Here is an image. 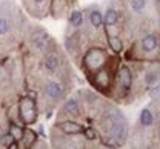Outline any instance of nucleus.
I'll return each instance as SVG.
<instances>
[{
    "instance_id": "nucleus-1",
    "label": "nucleus",
    "mask_w": 160,
    "mask_h": 149,
    "mask_svg": "<svg viewBox=\"0 0 160 149\" xmlns=\"http://www.w3.org/2000/svg\"><path fill=\"white\" fill-rule=\"evenodd\" d=\"M105 131L111 135L116 145H125L128 138V123L126 118L122 115V112L116 109L108 111L105 117Z\"/></svg>"
},
{
    "instance_id": "nucleus-2",
    "label": "nucleus",
    "mask_w": 160,
    "mask_h": 149,
    "mask_svg": "<svg viewBox=\"0 0 160 149\" xmlns=\"http://www.w3.org/2000/svg\"><path fill=\"white\" fill-rule=\"evenodd\" d=\"M17 117L23 125H34L39 118V108L34 97H22L17 103Z\"/></svg>"
},
{
    "instance_id": "nucleus-3",
    "label": "nucleus",
    "mask_w": 160,
    "mask_h": 149,
    "mask_svg": "<svg viewBox=\"0 0 160 149\" xmlns=\"http://www.w3.org/2000/svg\"><path fill=\"white\" fill-rule=\"evenodd\" d=\"M108 63V54L105 49L92 46L86 51V54L83 55V68L88 72H96L99 71L100 68H103L105 65Z\"/></svg>"
},
{
    "instance_id": "nucleus-4",
    "label": "nucleus",
    "mask_w": 160,
    "mask_h": 149,
    "mask_svg": "<svg viewBox=\"0 0 160 149\" xmlns=\"http://www.w3.org/2000/svg\"><path fill=\"white\" fill-rule=\"evenodd\" d=\"M29 43H31V46L34 49H37L40 52H46L52 46V39H51V36L46 31L39 28L29 36Z\"/></svg>"
},
{
    "instance_id": "nucleus-5",
    "label": "nucleus",
    "mask_w": 160,
    "mask_h": 149,
    "mask_svg": "<svg viewBox=\"0 0 160 149\" xmlns=\"http://www.w3.org/2000/svg\"><path fill=\"white\" fill-rule=\"evenodd\" d=\"M92 82H94L96 88L100 89V91H106L111 86V83H112V80H111V71L106 68V65L103 68H100L99 71L94 72Z\"/></svg>"
},
{
    "instance_id": "nucleus-6",
    "label": "nucleus",
    "mask_w": 160,
    "mask_h": 149,
    "mask_svg": "<svg viewBox=\"0 0 160 149\" xmlns=\"http://www.w3.org/2000/svg\"><path fill=\"white\" fill-rule=\"evenodd\" d=\"M43 91H45V95H46L49 100H52V102H59V100L63 99V95H65V88H63V85L59 83V82H54V80L46 82Z\"/></svg>"
},
{
    "instance_id": "nucleus-7",
    "label": "nucleus",
    "mask_w": 160,
    "mask_h": 149,
    "mask_svg": "<svg viewBox=\"0 0 160 149\" xmlns=\"http://www.w3.org/2000/svg\"><path fill=\"white\" fill-rule=\"evenodd\" d=\"M42 66H43V69H46L49 74H54L56 71H59V68H60V55L56 51L48 49V51L45 52V55H43Z\"/></svg>"
},
{
    "instance_id": "nucleus-8",
    "label": "nucleus",
    "mask_w": 160,
    "mask_h": 149,
    "mask_svg": "<svg viewBox=\"0 0 160 149\" xmlns=\"http://www.w3.org/2000/svg\"><path fill=\"white\" fill-rule=\"evenodd\" d=\"M56 128L59 129L63 135H68V137H74V135H80L83 132V126L74 122V120H63L56 125Z\"/></svg>"
},
{
    "instance_id": "nucleus-9",
    "label": "nucleus",
    "mask_w": 160,
    "mask_h": 149,
    "mask_svg": "<svg viewBox=\"0 0 160 149\" xmlns=\"http://www.w3.org/2000/svg\"><path fill=\"white\" fill-rule=\"evenodd\" d=\"M117 80H119L123 92H128L132 88V72H131V69L128 66H120L119 68V71H117Z\"/></svg>"
},
{
    "instance_id": "nucleus-10",
    "label": "nucleus",
    "mask_w": 160,
    "mask_h": 149,
    "mask_svg": "<svg viewBox=\"0 0 160 149\" xmlns=\"http://www.w3.org/2000/svg\"><path fill=\"white\" fill-rule=\"evenodd\" d=\"M140 46H142V49H143L145 52H151V51H154V49L159 46V37H157L156 34H148V36H145V37L142 39Z\"/></svg>"
},
{
    "instance_id": "nucleus-11",
    "label": "nucleus",
    "mask_w": 160,
    "mask_h": 149,
    "mask_svg": "<svg viewBox=\"0 0 160 149\" xmlns=\"http://www.w3.org/2000/svg\"><path fill=\"white\" fill-rule=\"evenodd\" d=\"M36 142H37V134L34 131H31V129H25L23 137H22V140L19 143L22 145L20 148H32L36 145Z\"/></svg>"
},
{
    "instance_id": "nucleus-12",
    "label": "nucleus",
    "mask_w": 160,
    "mask_h": 149,
    "mask_svg": "<svg viewBox=\"0 0 160 149\" xmlns=\"http://www.w3.org/2000/svg\"><path fill=\"white\" fill-rule=\"evenodd\" d=\"M63 112L71 115V117H79L80 115V105L76 99H69L63 105Z\"/></svg>"
},
{
    "instance_id": "nucleus-13",
    "label": "nucleus",
    "mask_w": 160,
    "mask_h": 149,
    "mask_svg": "<svg viewBox=\"0 0 160 149\" xmlns=\"http://www.w3.org/2000/svg\"><path fill=\"white\" fill-rule=\"evenodd\" d=\"M117 22H119V12L112 8L106 9V12L103 16V25L105 26H116Z\"/></svg>"
},
{
    "instance_id": "nucleus-14",
    "label": "nucleus",
    "mask_w": 160,
    "mask_h": 149,
    "mask_svg": "<svg viewBox=\"0 0 160 149\" xmlns=\"http://www.w3.org/2000/svg\"><path fill=\"white\" fill-rule=\"evenodd\" d=\"M8 132L11 134V137H12L16 142H20V140H22V137H23V132H25V129L20 126V123H16V122H9V129H8Z\"/></svg>"
},
{
    "instance_id": "nucleus-15",
    "label": "nucleus",
    "mask_w": 160,
    "mask_h": 149,
    "mask_svg": "<svg viewBox=\"0 0 160 149\" xmlns=\"http://www.w3.org/2000/svg\"><path fill=\"white\" fill-rule=\"evenodd\" d=\"M108 45H109V48L114 51V52H122L123 51V42L120 40L119 36H111V34H108Z\"/></svg>"
},
{
    "instance_id": "nucleus-16",
    "label": "nucleus",
    "mask_w": 160,
    "mask_h": 149,
    "mask_svg": "<svg viewBox=\"0 0 160 149\" xmlns=\"http://www.w3.org/2000/svg\"><path fill=\"white\" fill-rule=\"evenodd\" d=\"M89 23H91V26L96 28V29H99L100 26L103 25V16L100 14V11L92 9V11L89 12Z\"/></svg>"
},
{
    "instance_id": "nucleus-17",
    "label": "nucleus",
    "mask_w": 160,
    "mask_h": 149,
    "mask_svg": "<svg viewBox=\"0 0 160 149\" xmlns=\"http://www.w3.org/2000/svg\"><path fill=\"white\" fill-rule=\"evenodd\" d=\"M68 22H69V25L71 26H74V28H79L82 26V23H83V12L82 11H72L71 14H69V17H68Z\"/></svg>"
},
{
    "instance_id": "nucleus-18",
    "label": "nucleus",
    "mask_w": 160,
    "mask_h": 149,
    "mask_svg": "<svg viewBox=\"0 0 160 149\" xmlns=\"http://www.w3.org/2000/svg\"><path fill=\"white\" fill-rule=\"evenodd\" d=\"M140 123L143 126H151L154 123V115H152V112L149 109H146V108L142 109V112H140Z\"/></svg>"
},
{
    "instance_id": "nucleus-19",
    "label": "nucleus",
    "mask_w": 160,
    "mask_h": 149,
    "mask_svg": "<svg viewBox=\"0 0 160 149\" xmlns=\"http://www.w3.org/2000/svg\"><path fill=\"white\" fill-rule=\"evenodd\" d=\"M9 31H11V20L5 14L0 12V37L5 36V34H8Z\"/></svg>"
},
{
    "instance_id": "nucleus-20",
    "label": "nucleus",
    "mask_w": 160,
    "mask_h": 149,
    "mask_svg": "<svg viewBox=\"0 0 160 149\" xmlns=\"http://www.w3.org/2000/svg\"><path fill=\"white\" fill-rule=\"evenodd\" d=\"M79 34H72L69 36V39H66V48L68 51H76L77 46H79Z\"/></svg>"
},
{
    "instance_id": "nucleus-21",
    "label": "nucleus",
    "mask_w": 160,
    "mask_h": 149,
    "mask_svg": "<svg viewBox=\"0 0 160 149\" xmlns=\"http://www.w3.org/2000/svg\"><path fill=\"white\" fill-rule=\"evenodd\" d=\"M83 137L86 138V140H96L99 135H97V131L94 128H83Z\"/></svg>"
},
{
    "instance_id": "nucleus-22",
    "label": "nucleus",
    "mask_w": 160,
    "mask_h": 149,
    "mask_svg": "<svg viewBox=\"0 0 160 149\" xmlns=\"http://www.w3.org/2000/svg\"><path fill=\"white\" fill-rule=\"evenodd\" d=\"M145 5H146V0H131V8H132V11H136V12L143 11Z\"/></svg>"
},
{
    "instance_id": "nucleus-23",
    "label": "nucleus",
    "mask_w": 160,
    "mask_h": 149,
    "mask_svg": "<svg viewBox=\"0 0 160 149\" xmlns=\"http://www.w3.org/2000/svg\"><path fill=\"white\" fill-rule=\"evenodd\" d=\"M12 142H16V140L11 137V134H9V132H8V134H5V135L0 138V145H2L3 148H9V145H11Z\"/></svg>"
},
{
    "instance_id": "nucleus-24",
    "label": "nucleus",
    "mask_w": 160,
    "mask_h": 149,
    "mask_svg": "<svg viewBox=\"0 0 160 149\" xmlns=\"http://www.w3.org/2000/svg\"><path fill=\"white\" fill-rule=\"evenodd\" d=\"M32 3H36V5H43V3H46L48 0H31Z\"/></svg>"
},
{
    "instance_id": "nucleus-25",
    "label": "nucleus",
    "mask_w": 160,
    "mask_h": 149,
    "mask_svg": "<svg viewBox=\"0 0 160 149\" xmlns=\"http://www.w3.org/2000/svg\"><path fill=\"white\" fill-rule=\"evenodd\" d=\"M5 134H6V132H5V129H3V126L0 125V138H2V137H3Z\"/></svg>"
},
{
    "instance_id": "nucleus-26",
    "label": "nucleus",
    "mask_w": 160,
    "mask_h": 149,
    "mask_svg": "<svg viewBox=\"0 0 160 149\" xmlns=\"http://www.w3.org/2000/svg\"><path fill=\"white\" fill-rule=\"evenodd\" d=\"M156 2H159V3H160V0H156Z\"/></svg>"
}]
</instances>
